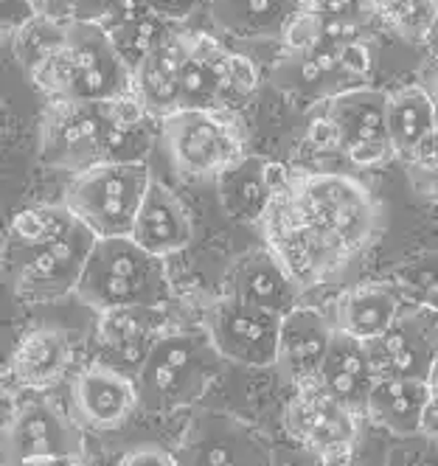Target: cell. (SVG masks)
Wrapping results in <instances>:
<instances>
[{
  "label": "cell",
  "mask_w": 438,
  "mask_h": 466,
  "mask_svg": "<svg viewBox=\"0 0 438 466\" xmlns=\"http://www.w3.org/2000/svg\"><path fill=\"white\" fill-rule=\"evenodd\" d=\"M382 206L368 186L337 172H284L259 222L300 292L331 284L380 239Z\"/></svg>",
  "instance_id": "6da1fadb"
},
{
  "label": "cell",
  "mask_w": 438,
  "mask_h": 466,
  "mask_svg": "<svg viewBox=\"0 0 438 466\" xmlns=\"http://www.w3.org/2000/svg\"><path fill=\"white\" fill-rule=\"evenodd\" d=\"M48 102L110 105L132 93V68L98 23H67V43L37 74H31Z\"/></svg>",
  "instance_id": "7a4b0ae2"
},
{
  "label": "cell",
  "mask_w": 438,
  "mask_h": 466,
  "mask_svg": "<svg viewBox=\"0 0 438 466\" xmlns=\"http://www.w3.org/2000/svg\"><path fill=\"white\" fill-rule=\"evenodd\" d=\"M222 365L206 329H166L135 377L141 410L160 416L194 405L222 374Z\"/></svg>",
  "instance_id": "3957f363"
},
{
  "label": "cell",
  "mask_w": 438,
  "mask_h": 466,
  "mask_svg": "<svg viewBox=\"0 0 438 466\" xmlns=\"http://www.w3.org/2000/svg\"><path fill=\"white\" fill-rule=\"evenodd\" d=\"M76 298L98 315L129 307H163L172 298L166 258L152 256L132 237L96 239Z\"/></svg>",
  "instance_id": "277c9868"
},
{
  "label": "cell",
  "mask_w": 438,
  "mask_h": 466,
  "mask_svg": "<svg viewBox=\"0 0 438 466\" xmlns=\"http://www.w3.org/2000/svg\"><path fill=\"white\" fill-rule=\"evenodd\" d=\"M160 141L188 180H217L248 157V132L233 110H175L160 118Z\"/></svg>",
  "instance_id": "5b68a950"
},
{
  "label": "cell",
  "mask_w": 438,
  "mask_h": 466,
  "mask_svg": "<svg viewBox=\"0 0 438 466\" xmlns=\"http://www.w3.org/2000/svg\"><path fill=\"white\" fill-rule=\"evenodd\" d=\"M149 186L152 172L147 163H98L74 175L62 203L98 239L132 237Z\"/></svg>",
  "instance_id": "8992f818"
},
{
  "label": "cell",
  "mask_w": 438,
  "mask_h": 466,
  "mask_svg": "<svg viewBox=\"0 0 438 466\" xmlns=\"http://www.w3.org/2000/svg\"><path fill=\"white\" fill-rule=\"evenodd\" d=\"M96 233L87 225H76L62 239L40 248H9L6 273L17 298L28 304H56L65 295H76L85 276L87 258L96 248Z\"/></svg>",
  "instance_id": "52a82bcc"
},
{
  "label": "cell",
  "mask_w": 438,
  "mask_h": 466,
  "mask_svg": "<svg viewBox=\"0 0 438 466\" xmlns=\"http://www.w3.org/2000/svg\"><path fill=\"white\" fill-rule=\"evenodd\" d=\"M287 432L315 452L323 466H351L357 444V413L315 380L298 385L284 413Z\"/></svg>",
  "instance_id": "ba28073f"
},
{
  "label": "cell",
  "mask_w": 438,
  "mask_h": 466,
  "mask_svg": "<svg viewBox=\"0 0 438 466\" xmlns=\"http://www.w3.org/2000/svg\"><path fill=\"white\" fill-rule=\"evenodd\" d=\"M281 318L276 312L245 304L236 295H222L206 309V329L225 362L245 369H276Z\"/></svg>",
  "instance_id": "9c48e42d"
},
{
  "label": "cell",
  "mask_w": 438,
  "mask_h": 466,
  "mask_svg": "<svg viewBox=\"0 0 438 466\" xmlns=\"http://www.w3.org/2000/svg\"><path fill=\"white\" fill-rule=\"evenodd\" d=\"M180 466H273V450L233 413L209 410L191 419L180 450Z\"/></svg>",
  "instance_id": "30bf717a"
},
{
  "label": "cell",
  "mask_w": 438,
  "mask_h": 466,
  "mask_svg": "<svg viewBox=\"0 0 438 466\" xmlns=\"http://www.w3.org/2000/svg\"><path fill=\"white\" fill-rule=\"evenodd\" d=\"M365 346L377 377L427 382L438 362V309L404 304L385 335Z\"/></svg>",
  "instance_id": "8fae6325"
},
{
  "label": "cell",
  "mask_w": 438,
  "mask_h": 466,
  "mask_svg": "<svg viewBox=\"0 0 438 466\" xmlns=\"http://www.w3.org/2000/svg\"><path fill=\"white\" fill-rule=\"evenodd\" d=\"M105 110L101 105L48 102L40 124V160L51 169L82 175L101 163Z\"/></svg>",
  "instance_id": "7c38bea8"
},
{
  "label": "cell",
  "mask_w": 438,
  "mask_h": 466,
  "mask_svg": "<svg viewBox=\"0 0 438 466\" xmlns=\"http://www.w3.org/2000/svg\"><path fill=\"white\" fill-rule=\"evenodd\" d=\"M85 436L82 424L65 416L51 402H28L23 405L4 436V466L46 461V458H82Z\"/></svg>",
  "instance_id": "4fadbf2b"
},
{
  "label": "cell",
  "mask_w": 438,
  "mask_h": 466,
  "mask_svg": "<svg viewBox=\"0 0 438 466\" xmlns=\"http://www.w3.org/2000/svg\"><path fill=\"white\" fill-rule=\"evenodd\" d=\"M166 331L163 307H129L101 312L98 318V357L96 362L127 377H138L155 340Z\"/></svg>",
  "instance_id": "5bb4252c"
},
{
  "label": "cell",
  "mask_w": 438,
  "mask_h": 466,
  "mask_svg": "<svg viewBox=\"0 0 438 466\" xmlns=\"http://www.w3.org/2000/svg\"><path fill=\"white\" fill-rule=\"evenodd\" d=\"M334 338V323L315 307H295L281 318L276 369L290 385L315 382Z\"/></svg>",
  "instance_id": "9a60e30c"
},
{
  "label": "cell",
  "mask_w": 438,
  "mask_h": 466,
  "mask_svg": "<svg viewBox=\"0 0 438 466\" xmlns=\"http://www.w3.org/2000/svg\"><path fill=\"white\" fill-rule=\"evenodd\" d=\"M74 410L76 421L90 430H116L121 427L138 405L135 380L107 369L101 362H90L74 382Z\"/></svg>",
  "instance_id": "2e32d148"
},
{
  "label": "cell",
  "mask_w": 438,
  "mask_h": 466,
  "mask_svg": "<svg viewBox=\"0 0 438 466\" xmlns=\"http://www.w3.org/2000/svg\"><path fill=\"white\" fill-rule=\"evenodd\" d=\"M230 295L242 298L245 304H253L259 309L287 315L290 309L298 307V298L303 295L295 279L287 273L284 264L270 253L267 248L261 250H248L230 264L228 273Z\"/></svg>",
  "instance_id": "e0dca14e"
},
{
  "label": "cell",
  "mask_w": 438,
  "mask_h": 466,
  "mask_svg": "<svg viewBox=\"0 0 438 466\" xmlns=\"http://www.w3.org/2000/svg\"><path fill=\"white\" fill-rule=\"evenodd\" d=\"M191 237H194V225L183 199L172 188L152 180L144 197V206L138 211V219H135L132 239L152 256L166 258L186 250L191 245Z\"/></svg>",
  "instance_id": "ac0fdd59"
},
{
  "label": "cell",
  "mask_w": 438,
  "mask_h": 466,
  "mask_svg": "<svg viewBox=\"0 0 438 466\" xmlns=\"http://www.w3.org/2000/svg\"><path fill=\"white\" fill-rule=\"evenodd\" d=\"M377 380L380 377L374 371V365H371L368 346L346 335V331L334 329V338L323 360V369L318 374V382L337 399V402H343L357 416H365L368 396Z\"/></svg>",
  "instance_id": "d6986e66"
},
{
  "label": "cell",
  "mask_w": 438,
  "mask_h": 466,
  "mask_svg": "<svg viewBox=\"0 0 438 466\" xmlns=\"http://www.w3.org/2000/svg\"><path fill=\"white\" fill-rule=\"evenodd\" d=\"M71 362H74L71 338L56 326H40L25 331L17 340L9 360V371L20 388L46 390L65 377Z\"/></svg>",
  "instance_id": "ffe728a7"
},
{
  "label": "cell",
  "mask_w": 438,
  "mask_h": 466,
  "mask_svg": "<svg viewBox=\"0 0 438 466\" xmlns=\"http://www.w3.org/2000/svg\"><path fill=\"white\" fill-rule=\"evenodd\" d=\"M365 416L399 439L419 436L433 416L430 385L424 380L380 377L371 388Z\"/></svg>",
  "instance_id": "44dd1931"
},
{
  "label": "cell",
  "mask_w": 438,
  "mask_h": 466,
  "mask_svg": "<svg viewBox=\"0 0 438 466\" xmlns=\"http://www.w3.org/2000/svg\"><path fill=\"white\" fill-rule=\"evenodd\" d=\"M279 180V166L267 163L264 157L248 155L228 169L222 177H217L219 191V206L222 211L236 222H250L259 225L273 203Z\"/></svg>",
  "instance_id": "7402d4cb"
},
{
  "label": "cell",
  "mask_w": 438,
  "mask_h": 466,
  "mask_svg": "<svg viewBox=\"0 0 438 466\" xmlns=\"http://www.w3.org/2000/svg\"><path fill=\"white\" fill-rule=\"evenodd\" d=\"M303 0H209L211 23L239 40H279Z\"/></svg>",
  "instance_id": "603a6c76"
},
{
  "label": "cell",
  "mask_w": 438,
  "mask_h": 466,
  "mask_svg": "<svg viewBox=\"0 0 438 466\" xmlns=\"http://www.w3.org/2000/svg\"><path fill=\"white\" fill-rule=\"evenodd\" d=\"M326 116L337 124L343 152L362 144H391L388 138V93L374 87H351L326 98Z\"/></svg>",
  "instance_id": "cb8c5ba5"
},
{
  "label": "cell",
  "mask_w": 438,
  "mask_h": 466,
  "mask_svg": "<svg viewBox=\"0 0 438 466\" xmlns=\"http://www.w3.org/2000/svg\"><path fill=\"white\" fill-rule=\"evenodd\" d=\"M402 307L404 301L393 284H357L337 298L334 329L371 343L385 335Z\"/></svg>",
  "instance_id": "d4e9b609"
},
{
  "label": "cell",
  "mask_w": 438,
  "mask_h": 466,
  "mask_svg": "<svg viewBox=\"0 0 438 466\" xmlns=\"http://www.w3.org/2000/svg\"><path fill=\"white\" fill-rule=\"evenodd\" d=\"M186 37L188 31H178L172 40L149 54L132 71V90L138 93L158 121L180 110V68L186 59Z\"/></svg>",
  "instance_id": "484cf974"
},
{
  "label": "cell",
  "mask_w": 438,
  "mask_h": 466,
  "mask_svg": "<svg viewBox=\"0 0 438 466\" xmlns=\"http://www.w3.org/2000/svg\"><path fill=\"white\" fill-rule=\"evenodd\" d=\"M228 48L211 35L188 31L180 68V110H222V68Z\"/></svg>",
  "instance_id": "4316f807"
},
{
  "label": "cell",
  "mask_w": 438,
  "mask_h": 466,
  "mask_svg": "<svg viewBox=\"0 0 438 466\" xmlns=\"http://www.w3.org/2000/svg\"><path fill=\"white\" fill-rule=\"evenodd\" d=\"M273 82L298 96V98H331L334 93H343V74H341V56L331 46H318L312 51L292 54L287 51L273 68Z\"/></svg>",
  "instance_id": "83f0119b"
},
{
  "label": "cell",
  "mask_w": 438,
  "mask_h": 466,
  "mask_svg": "<svg viewBox=\"0 0 438 466\" xmlns=\"http://www.w3.org/2000/svg\"><path fill=\"white\" fill-rule=\"evenodd\" d=\"M435 129L438 105L427 87L411 85L388 96V138L396 157L411 160Z\"/></svg>",
  "instance_id": "f1b7e54d"
},
{
  "label": "cell",
  "mask_w": 438,
  "mask_h": 466,
  "mask_svg": "<svg viewBox=\"0 0 438 466\" xmlns=\"http://www.w3.org/2000/svg\"><path fill=\"white\" fill-rule=\"evenodd\" d=\"M67 23L71 20H54V17H43V15H31L12 31L15 59L20 62V68L28 76L37 74L51 56H56L65 48Z\"/></svg>",
  "instance_id": "f546056e"
},
{
  "label": "cell",
  "mask_w": 438,
  "mask_h": 466,
  "mask_svg": "<svg viewBox=\"0 0 438 466\" xmlns=\"http://www.w3.org/2000/svg\"><path fill=\"white\" fill-rule=\"evenodd\" d=\"M180 28L175 25V20H166L155 12H147L135 20H127V23L107 28V35L113 37L124 62L135 71L149 54H155L160 46H166L168 40H172Z\"/></svg>",
  "instance_id": "4dcf8cb0"
},
{
  "label": "cell",
  "mask_w": 438,
  "mask_h": 466,
  "mask_svg": "<svg viewBox=\"0 0 438 466\" xmlns=\"http://www.w3.org/2000/svg\"><path fill=\"white\" fill-rule=\"evenodd\" d=\"M79 225V219L71 214L65 203L62 206H34L25 211H17L9 225V248H40L62 239Z\"/></svg>",
  "instance_id": "1f68e13d"
},
{
  "label": "cell",
  "mask_w": 438,
  "mask_h": 466,
  "mask_svg": "<svg viewBox=\"0 0 438 466\" xmlns=\"http://www.w3.org/2000/svg\"><path fill=\"white\" fill-rule=\"evenodd\" d=\"M380 17L408 43H427L438 23V0H377Z\"/></svg>",
  "instance_id": "d6a6232c"
},
{
  "label": "cell",
  "mask_w": 438,
  "mask_h": 466,
  "mask_svg": "<svg viewBox=\"0 0 438 466\" xmlns=\"http://www.w3.org/2000/svg\"><path fill=\"white\" fill-rule=\"evenodd\" d=\"M393 287L404 304L438 309V256L430 253L402 264L393 276Z\"/></svg>",
  "instance_id": "836d02e7"
},
{
  "label": "cell",
  "mask_w": 438,
  "mask_h": 466,
  "mask_svg": "<svg viewBox=\"0 0 438 466\" xmlns=\"http://www.w3.org/2000/svg\"><path fill=\"white\" fill-rule=\"evenodd\" d=\"M152 149V136L147 127L113 124L105 116L101 136V163H144Z\"/></svg>",
  "instance_id": "e575fe53"
},
{
  "label": "cell",
  "mask_w": 438,
  "mask_h": 466,
  "mask_svg": "<svg viewBox=\"0 0 438 466\" xmlns=\"http://www.w3.org/2000/svg\"><path fill=\"white\" fill-rule=\"evenodd\" d=\"M259 87V68L256 62L245 54L228 51L225 68H222V110H233L242 107L245 102H250V96Z\"/></svg>",
  "instance_id": "d590c367"
},
{
  "label": "cell",
  "mask_w": 438,
  "mask_h": 466,
  "mask_svg": "<svg viewBox=\"0 0 438 466\" xmlns=\"http://www.w3.org/2000/svg\"><path fill=\"white\" fill-rule=\"evenodd\" d=\"M303 9H310L321 17L349 20L362 28H368L380 17L377 0H303Z\"/></svg>",
  "instance_id": "8d00e7d4"
},
{
  "label": "cell",
  "mask_w": 438,
  "mask_h": 466,
  "mask_svg": "<svg viewBox=\"0 0 438 466\" xmlns=\"http://www.w3.org/2000/svg\"><path fill=\"white\" fill-rule=\"evenodd\" d=\"M337 56H341V74L346 82H365L374 71V48L371 43L362 37V40H354V43H346L337 48Z\"/></svg>",
  "instance_id": "74e56055"
},
{
  "label": "cell",
  "mask_w": 438,
  "mask_h": 466,
  "mask_svg": "<svg viewBox=\"0 0 438 466\" xmlns=\"http://www.w3.org/2000/svg\"><path fill=\"white\" fill-rule=\"evenodd\" d=\"M284 46L287 51L292 54H300V51H312L321 46V31H318V15H312L310 9H303L284 31Z\"/></svg>",
  "instance_id": "f35d334b"
},
{
  "label": "cell",
  "mask_w": 438,
  "mask_h": 466,
  "mask_svg": "<svg viewBox=\"0 0 438 466\" xmlns=\"http://www.w3.org/2000/svg\"><path fill=\"white\" fill-rule=\"evenodd\" d=\"M307 141H310L312 149H318V152H343L341 129H337V124H334L329 116H321V118L310 121Z\"/></svg>",
  "instance_id": "ab89813d"
},
{
  "label": "cell",
  "mask_w": 438,
  "mask_h": 466,
  "mask_svg": "<svg viewBox=\"0 0 438 466\" xmlns=\"http://www.w3.org/2000/svg\"><path fill=\"white\" fill-rule=\"evenodd\" d=\"M124 0H76L74 4V20L79 23H98L105 25Z\"/></svg>",
  "instance_id": "60d3db41"
},
{
  "label": "cell",
  "mask_w": 438,
  "mask_h": 466,
  "mask_svg": "<svg viewBox=\"0 0 438 466\" xmlns=\"http://www.w3.org/2000/svg\"><path fill=\"white\" fill-rule=\"evenodd\" d=\"M118 466H180L178 455L160 447H138L124 455Z\"/></svg>",
  "instance_id": "b9f144b4"
},
{
  "label": "cell",
  "mask_w": 438,
  "mask_h": 466,
  "mask_svg": "<svg viewBox=\"0 0 438 466\" xmlns=\"http://www.w3.org/2000/svg\"><path fill=\"white\" fill-rule=\"evenodd\" d=\"M408 169V177L413 183V188L424 197L438 199V166H416V163H404Z\"/></svg>",
  "instance_id": "7bdbcfd3"
},
{
  "label": "cell",
  "mask_w": 438,
  "mask_h": 466,
  "mask_svg": "<svg viewBox=\"0 0 438 466\" xmlns=\"http://www.w3.org/2000/svg\"><path fill=\"white\" fill-rule=\"evenodd\" d=\"M144 6H147L149 12L166 17V20H175V23H178L180 17H186V15L191 12L194 0H144Z\"/></svg>",
  "instance_id": "ee69618b"
},
{
  "label": "cell",
  "mask_w": 438,
  "mask_h": 466,
  "mask_svg": "<svg viewBox=\"0 0 438 466\" xmlns=\"http://www.w3.org/2000/svg\"><path fill=\"white\" fill-rule=\"evenodd\" d=\"M404 163H416V166H438V129L433 132V136L413 152L411 160Z\"/></svg>",
  "instance_id": "f6af8a7d"
},
{
  "label": "cell",
  "mask_w": 438,
  "mask_h": 466,
  "mask_svg": "<svg viewBox=\"0 0 438 466\" xmlns=\"http://www.w3.org/2000/svg\"><path fill=\"white\" fill-rule=\"evenodd\" d=\"M12 466H85L82 458H46V461H25V463H12Z\"/></svg>",
  "instance_id": "bcb514c9"
},
{
  "label": "cell",
  "mask_w": 438,
  "mask_h": 466,
  "mask_svg": "<svg viewBox=\"0 0 438 466\" xmlns=\"http://www.w3.org/2000/svg\"><path fill=\"white\" fill-rule=\"evenodd\" d=\"M427 385H430V410H433V416L438 419V362H435V369H433Z\"/></svg>",
  "instance_id": "7dc6e473"
},
{
  "label": "cell",
  "mask_w": 438,
  "mask_h": 466,
  "mask_svg": "<svg viewBox=\"0 0 438 466\" xmlns=\"http://www.w3.org/2000/svg\"><path fill=\"white\" fill-rule=\"evenodd\" d=\"M433 48H435V54H438V23H435V28H433V35H430V40H427Z\"/></svg>",
  "instance_id": "c3c4849f"
}]
</instances>
